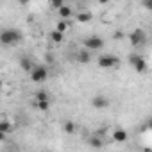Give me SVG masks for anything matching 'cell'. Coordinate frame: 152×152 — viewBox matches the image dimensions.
Instances as JSON below:
<instances>
[{"mask_svg": "<svg viewBox=\"0 0 152 152\" xmlns=\"http://www.w3.org/2000/svg\"><path fill=\"white\" fill-rule=\"evenodd\" d=\"M22 39H23L22 31H18V29H15V27H7V29H4V31H0V43L6 45V47L18 45Z\"/></svg>", "mask_w": 152, "mask_h": 152, "instance_id": "cell-1", "label": "cell"}, {"mask_svg": "<svg viewBox=\"0 0 152 152\" xmlns=\"http://www.w3.org/2000/svg\"><path fill=\"white\" fill-rule=\"evenodd\" d=\"M118 64H120V59L113 54H102L99 57V68H102V70H109V68H115Z\"/></svg>", "mask_w": 152, "mask_h": 152, "instance_id": "cell-2", "label": "cell"}, {"mask_svg": "<svg viewBox=\"0 0 152 152\" xmlns=\"http://www.w3.org/2000/svg\"><path fill=\"white\" fill-rule=\"evenodd\" d=\"M104 47V39L99 36V34H93V36H88L84 39V48L90 50V52H97Z\"/></svg>", "mask_w": 152, "mask_h": 152, "instance_id": "cell-3", "label": "cell"}, {"mask_svg": "<svg viewBox=\"0 0 152 152\" xmlns=\"http://www.w3.org/2000/svg\"><path fill=\"white\" fill-rule=\"evenodd\" d=\"M29 73H31V79H32L34 83H45L47 77H48V70H47V66H43V64H39V66L34 64Z\"/></svg>", "mask_w": 152, "mask_h": 152, "instance_id": "cell-4", "label": "cell"}, {"mask_svg": "<svg viewBox=\"0 0 152 152\" xmlns=\"http://www.w3.org/2000/svg\"><path fill=\"white\" fill-rule=\"evenodd\" d=\"M129 63H131V66H132L138 73H143V72L147 70V61H145L140 54H131V56H129Z\"/></svg>", "mask_w": 152, "mask_h": 152, "instance_id": "cell-5", "label": "cell"}, {"mask_svg": "<svg viewBox=\"0 0 152 152\" xmlns=\"http://www.w3.org/2000/svg\"><path fill=\"white\" fill-rule=\"evenodd\" d=\"M145 39H147V34H145L143 29H134V31L129 34V41H131L132 47H141V45L145 43Z\"/></svg>", "mask_w": 152, "mask_h": 152, "instance_id": "cell-6", "label": "cell"}, {"mask_svg": "<svg viewBox=\"0 0 152 152\" xmlns=\"http://www.w3.org/2000/svg\"><path fill=\"white\" fill-rule=\"evenodd\" d=\"M91 104H93L95 109H106L109 106V99H106L104 95H95V99L91 100Z\"/></svg>", "mask_w": 152, "mask_h": 152, "instance_id": "cell-7", "label": "cell"}, {"mask_svg": "<svg viewBox=\"0 0 152 152\" xmlns=\"http://www.w3.org/2000/svg\"><path fill=\"white\" fill-rule=\"evenodd\" d=\"M113 140L118 141V143H124V141L127 140V131H124V129H116V131L113 132Z\"/></svg>", "mask_w": 152, "mask_h": 152, "instance_id": "cell-8", "label": "cell"}, {"mask_svg": "<svg viewBox=\"0 0 152 152\" xmlns=\"http://www.w3.org/2000/svg\"><path fill=\"white\" fill-rule=\"evenodd\" d=\"M77 20H79L81 23H88V22L93 20V15H91L90 11H81V13L77 15Z\"/></svg>", "mask_w": 152, "mask_h": 152, "instance_id": "cell-9", "label": "cell"}, {"mask_svg": "<svg viewBox=\"0 0 152 152\" xmlns=\"http://www.w3.org/2000/svg\"><path fill=\"white\" fill-rule=\"evenodd\" d=\"M77 61H79V63H83V64H86V63H90V61H91V56H90V50H81V52L77 54Z\"/></svg>", "mask_w": 152, "mask_h": 152, "instance_id": "cell-10", "label": "cell"}, {"mask_svg": "<svg viewBox=\"0 0 152 152\" xmlns=\"http://www.w3.org/2000/svg\"><path fill=\"white\" fill-rule=\"evenodd\" d=\"M32 66H34V63H32L29 57H22V59H20V68H22L23 72H31Z\"/></svg>", "mask_w": 152, "mask_h": 152, "instance_id": "cell-11", "label": "cell"}, {"mask_svg": "<svg viewBox=\"0 0 152 152\" xmlns=\"http://www.w3.org/2000/svg\"><path fill=\"white\" fill-rule=\"evenodd\" d=\"M50 38H52V41H54V43H61V41L64 39V32H61V31L54 29V31L50 32Z\"/></svg>", "mask_w": 152, "mask_h": 152, "instance_id": "cell-12", "label": "cell"}, {"mask_svg": "<svg viewBox=\"0 0 152 152\" xmlns=\"http://www.w3.org/2000/svg\"><path fill=\"white\" fill-rule=\"evenodd\" d=\"M57 11H59V15H61V18H64V20H68V18L72 16V9H70L68 6H64V4H63V6H61V7H59Z\"/></svg>", "mask_w": 152, "mask_h": 152, "instance_id": "cell-13", "label": "cell"}, {"mask_svg": "<svg viewBox=\"0 0 152 152\" xmlns=\"http://www.w3.org/2000/svg\"><path fill=\"white\" fill-rule=\"evenodd\" d=\"M36 106H38L39 111H48V107H50V100H48V99H47V100H36Z\"/></svg>", "mask_w": 152, "mask_h": 152, "instance_id": "cell-14", "label": "cell"}, {"mask_svg": "<svg viewBox=\"0 0 152 152\" xmlns=\"http://www.w3.org/2000/svg\"><path fill=\"white\" fill-rule=\"evenodd\" d=\"M0 131L7 134V132H11V131H13V125H11L7 120H0Z\"/></svg>", "mask_w": 152, "mask_h": 152, "instance_id": "cell-15", "label": "cell"}, {"mask_svg": "<svg viewBox=\"0 0 152 152\" xmlns=\"http://www.w3.org/2000/svg\"><path fill=\"white\" fill-rule=\"evenodd\" d=\"M57 31H61V32H66V29H68V20H61V22H57V27H56Z\"/></svg>", "mask_w": 152, "mask_h": 152, "instance_id": "cell-16", "label": "cell"}, {"mask_svg": "<svg viewBox=\"0 0 152 152\" xmlns=\"http://www.w3.org/2000/svg\"><path fill=\"white\" fill-rule=\"evenodd\" d=\"M63 129H64V132H68V134H72V132L75 131V124H73V122H64V125H63Z\"/></svg>", "mask_w": 152, "mask_h": 152, "instance_id": "cell-17", "label": "cell"}, {"mask_svg": "<svg viewBox=\"0 0 152 152\" xmlns=\"http://www.w3.org/2000/svg\"><path fill=\"white\" fill-rule=\"evenodd\" d=\"M48 4H50L52 9H59V7L64 4V0H48Z\"/></svg>", "mask_w": 152, "mask_h": 152, "instance_id": "cell-18", "label": "cell"}, {"mask_svg": "<svg viewBox=\"0 0 152 152\" xmlns=\"http://www.w3.org/2000/svg\"><path fill=\"white\" fill-rule=\"evenodd\" d=\"M47 99H48L47 91H43V90H41V91H38V93H36V100H47Z\"/></svg>", "mask_w": 152, "mask_h": 152, "instance_id": "cell-19", "label": "cell"}, {"mask_svg": "<svg viewBox=\"0 0 152 152\" xmlns=\"http://www.w3.org/2000/svg\"><path fill=\"white\" fill-rule=\"evenodd\" d=\"M90 145H91V147H97V148H99V147H102V141H100L99 138H90Z\"/></svg>", "mask_w": 152, "mask_h": 152, "instance_id": "cell-20", "label": "cell"}, {"mask_svg": "<svg viewBox=\"0 0 152 152\" xmlns=\"http://www.w3.org/2000/svg\"><path fill=\"white\" fill-rule=\"evenodd\" d=\"M143 7L145 9H152V0H143Z\"/></svg>", "mask_w": 152, "mask_h": 152, "instance_id": "cell-21", "label": "cell"}, {"mask_svg": "<svg viewBox=\"0 0 152 152\" xmlns=\"http://www.w3.org/2000/svg\"><path fill=\"white\" fill-rule=\"evenodd\" d=\"M6 136H7L6 132H2V131H0V141H4V140H6Z\"/></svg>", "mask_w": 152, "mask_h": 152, "instance_id": "cell-22", "label": "cell"}, {"mask_svg": "<svg viewBox=\"0 0 152 152\" xmlns=\"http://www.w3.org/2000/svg\"><path fill=\"white\" fill-rule=\"evenodd\" d=\"M18 2H20L22 6H25V4H29V2H31V0H18Z\"/></svg>", "mask_w": 152, "mask_h": 152, "instance_id": "cell-23", "label": "cell"}, {"mask_svg": "<svg viewBox=\"0 0 152 152\" xmlns=\"http://www.w3.org/2000/svg\"><path fill=\"white\" fill-rule=\"evenodd\" d=\"M99 2H100V4H107V2H109V0H99Z\"/></svg>", "mask_w": 152, "mask_h": 152, "instance_id": "cell-24", "label": "cell"}, {"mask_svg": "<svg viewBox=\"0 0 152 152\" xmlns=\"http://www.w3.org/2000/svg\"><path fill=\"white\" fill-rule=\"evenodd\" d=\"M2 86H4V83H2V81H0V90H2Z\"/></svg>", "mask_w": 152, "mask_h": 152, "instance_id": "cell-25", "label": "cell"}]
</instances>
